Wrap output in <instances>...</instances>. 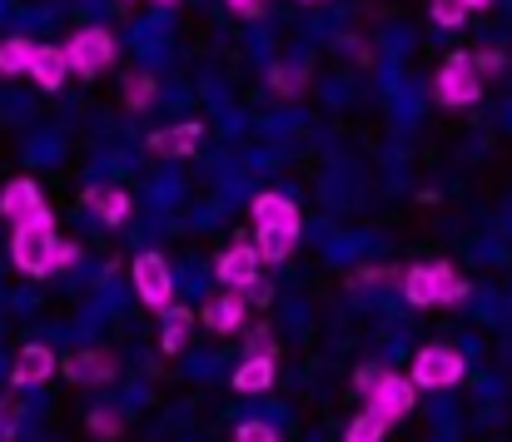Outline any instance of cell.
I'll return each instance as SVG.
<instances>
[{
    "mask_svg": "<svg viewBox=\"0 0 512 442\" xmlns=\"http://www.w3.org/2000/svg\"><path fill=\"white\" fill-rule=\"evenodd\" d=\"M279 378V363L274 358H244L234 368V393H269Z\"/></svg>",
    "mask_w": 512,
    "mask_h": 442,
    "instance_id": "cell-17",
    "label": "cell"
},
{
    "mask_svg": "<svg viewBox=\"0 0 512 442\" xmlns=\"http://www.w3.org/2000/svg\"><path fill=\"white\" fill-rule=\"evenodd\" d=\"M269 85H274L279 95H299V90H304V70H299V65H274V70H269Z\"/></svg>",
    "mask_w": 512,
    "mask_h": 442,
    "instance_id": "cell-23",
    "label": "cell"
},
{
    "mask_svg": "<svg viewBox=\"0 0 512 442\" xmlns=\"http://www.w3.org/2000/svg\"><path fill=\"white\" fill-rule=\"evenodd\" d=\"M229 10H239V15H259L264 0H229Z\"/></svg>",
    "mask_w": 512,
    "mask_h": 442,
    "instance_id": "cell-32",
    "label": "cell"
},
{
    "mask_svg": "<svg viewBox=\"0 0 512 442\" xmlns=\"http://www.w3.org/2000/svg\"><path fill=\"white\" fill-rule=\"evenodd\" d=\"M199 323H209L214 333H239V328L249 323V298L234 294V289L204 298V308H199Z\"/></svg>",
    "mask_w": 512,
    "mask_h": 442,
    "instance_id": "cell-11",
    "label": "cell"
},
{
    "mask_svg": "<svg viewBox=\"0 0 512 442\" xmlns=\"http://www.w3.org/2000/svg\"><path fill=\"white\" fill-rule=\"evenodd\" d=\"M199 140H204V125H194V120H184V125H170V130H155L150 135V149L155 154H194L199 149Z\"/></svg>",
    "mask_w": 512,
    "mask_h": 442,
    "instance_id": "cell-16",
    "label": "cell"
},
{
    "mask_svg": "<svg viewBox=\"0 0 512 442\" xmlns=\"http://www.w3.org/2000/svg\"><path fill=\"white\" fill-rule=\"evenodd\" d=\"M249 209H254V224H274V229H294V234L304 229L299 204H289V194H274V189H269V194H259Z\"/></svg>",
    "mask_w": 512,
    "mask_h": 442,
    "instance_id": "cell-14",
    "label": "cell"
},
{
    "mask_svg": "<svg viewBox=\"0 0 512 442\" xmlns=\"http://www.w3.org/2000/svg\"><path fill=\"white\" fill-rule=\"evenodd\" d=\"M75 259H80V249H75V244H65V239H60V244H55V274H60V269H70V264H75Z\"/></svg>",
    "mask_w": 512,
    "mask_h": 442,
    "instance_id": "cell-30",
    "label": "cell"
},
{
    "mask_svg": "<svg viewBox=\"0 0 512 442\" xmlns=\"http://www.w3.org/2000/svg\"><path fill=\"white\" fill-rule=\"evenodd\" d=\"M65 75H70V55H65V45H40L35 50V65H30V80L40 85V90H60L65 85Z\"/></svg>",
    "mask_w": 512,
    "mask_h": 442,
    "instance_id": "cell-13",
    "label": "cell"
},
{
    "mask_svg": "<svg viewBox=\"0 0 512 442\" xmlns=\"http://www.w3.org/2000/svg\"><path fill=\"white\" fill-rule=\"evenodd\" d=\"M189 333H194V313L189 308H165V328H160V348L165 353H184V343H189Z\"/></svg>",
    "mask_w": 512,
    "mask_h": 442,
    "instance_id": "cell-19",
    "label": "cell"
},
{
    "mask_svg": "<svg viewBox=\"0 0 512 442\" xmlns=\"http://www.w3.org/2000/svg\"><path fill=\"white\" fill-rule=\"evenodd\" d=\"M403 298L413 308H433V303H463L468 298V284L458 279L453 264H413L403 274Z\"/></svg>",
    "mask_w": 512,
    "mask_h": 442,
    "instance_id": "cell-2",
    "label": "cell"
},
{
    "mask_svg": "<svg viewBox=\"0 0 512 442\" xmlns=\"http://www.w3.org/2000/svg\"><path fill=\"white\" fill-rule=\"evenodd\" d=\"M304 5H319V0H304Z\"/></svg>",
    "mask_w": 512,
    "mask_h": 442,
    "instance_id": "cell-34",
    "label": "cell"
},
{
    "mask_svg": "<svg viewBox=\"0 0 512 442\" xmlns=\"http://www.w3.org/2000/svg\"><path fill=\"white\" fill-rule=\"evenodd\" d=\"M155 95H160V85H155L150 75H135V80L125 85V105H130L135 115H140V110H150V105H155Z\"/></svg>",
    "mask_w": 512,
    "mask_h": 442,
    "instance_id": "cell-22",
    "label": "cell"
},
{
    "mask_svg": "<svg viewBox=\"0 0 512 442\" xmlns=\"http://www.w3.org/2000/svg\"><path fill=\"white\" fill-rule=\"evenodd\" d=\"M0 214H5L10 224H30V219H40V214H45L40 184H35V179H10V184L0 189Z\"/></svg>",
    "mask_w": 512,
    "mask_h": 442,
    "instance_id": "cell-12",
    "label": "cell"
},
{
    "mask_svg": "<svg viewBox=\"0 0 512 442\" xmlns=\"http://www.w3.org/2000/svg\"><path fill=\"white\" fill-rule=\"evenodd\" d=\"M463 5H468V10H488L493 0H463Z\"/></svg>",
    "mask_w": 512,
    "mask_h": 442,
    "instance_id": "cell-33",
    "label": "cell"
},
{
    "mask_svg": "<svg viewBox=\"0 0 512 442\" xmlns=\"http://www.w3.org/2000/svg\"><path fill=\"white\" fill-rule=\"evenodd\" d=\"M294 244H299V234H294V229L259 224V234H254V249H259V259H264V264H284V259L294 254Z\"/></svg>",
    "mask_w": 512,
    "mask_h": 442,
    "instance_id": "cell-18",
    "label": "cell"
},
{
    "mask_svg": "<svg viewBox=\"0 0 512 442\" xmlns=\"http://www.w3.org/2000/svg\"><path fill=\"white\" fill-rule=\"evenodd\" d=\"M279 353V338H274V328H254L249 333V348H244V358H274Z\"/></svg>",
    "mask_w": 512,
    "mask_h": 442,
    "instance_id": "cell-26",
    "label": "cell"
},
{
    "mask_svg": "<svg viewBox=\"0 0 512 442\" xmlns=\"http://www.w3.org/2000/svg\"><path fill=\"white\" fill-rule=\"evenodd\" d=\"M15 428H20V403L15 398H0V442L15 438Z\"/></svg>",
    "mask_w": 512,
    "mask_h": 442,
    "instance_id": "cell-28",
    "label": "cell"
},
{
    "mask_svg": "<svg viewBox=\"0 0 512 442\" xmlns=\"http://www.w3.org/2000/svg\"><path fill=\"white\" fill-rule=\"evenodd\" d=\"M130 279H135V294L140 303H150V308H174V274H170V259L165 254H140L135 259V269H130Z\"/></svg>",
    "mask_w": 512,
    "mask_h": 442,
    "instance_id": "cell-7",
    "label": "cell"
},
{
    "mask_svg": "<svg viewBox=\"0 0 512 442\" xmlns=\"http://www.w3.org/2000/svg\"><path fill=\"white\" fill-rule=\"evenodd\" d=\"M383 433H388V423L383 418H373L368 408L348 423V433H343V442H383Z\"/></svg>",
    "mask_w": 512,
    "mask_h": 442,
    "instance_id": "cell-21",
    "label": "cell"
},
{
    "mask_svg": "<svg viewBox=\"0 0 512 442\" xmlns=\"http://www.w3.org/2000/svg\"><path fill=\"white\" fill-rule=\"evenodd\" d=\"M55 219H50V209L40 214V219H30V224H15V234H10V264L20 269V274H30V279H45V274H55Z\"/></svg>",
    "mask_w": 512,
    "mask_h": 442,
    "instance_id": "cell-1",
    "label": "cell"
},
{
    "mask_svg": "<svg viewBox=\"0 0 512 442\" xmlns=\"http://www.w3.org/2000/svg\"><path fill=\"white\" fill-rule=\"evenodd\" d=\"M60 373L70 378V383H110L115 373H120V363H115V353H105V348H80V353H70L65 363H60Z\"/></svg>",
    "mask_w": 512,
    "mask_h": 442,
    "instance_id": "cell-10",
    "label": "cell"
},
{
    "mask_svg": "<svg viewBox=\"0 0 512 442\" xmlns=\"http://www.w3.org/2000/svg\"><path fill=\"white\" fill-rule=\"evenodd\" d=\"M234 442H279V428L264 423V418H249V423L234 428Z\"/></svg>",
    "mask_w": 512,
    "mask_h": 442,
    "instance_id": "cell-24",
    "label": "cell"
},
{
    "mask_svg": "<svg viewBox=\"0 0 512 442\" xmlns=\"http://www.w3.org/2000/svg\"><path fill=\"white\" fill-rule=\"evenodd\" d=\"M120 428H125V423H120V413H115V408H95V413H90V433H95V438H120Z\"/></svg>",
    "mask_w": 512,
    "mask_h": 442,
    "instance_id": "cell-25",
    "label": "cell"
},
{
    "mask_svg": "<svg viewBox=\"0 0 512 442\" xmlns=\"http://www.w3.org/2000/svg\"><path fill=\"white\" fill-rule=\"evenodd\" d=\"M65 55H70V70H75V75L95 80V75H105V70L115 65V35H110L105 25L75 30L70 45H65Z\"/></svg>",
    "mask_w": 512,
    "mask_h": 442,
    "instance_id": "cell-5",
    "label": "cell"
},
{
    "mask_svg": "<svg viewBox=\"0 0 512 442\" xmlns=\"http://www.w3.org/2000/svg\"><path fill=\"white\" fill-rule=\"evenodd\" d=\"M448 110H468L483 100V70L473 55H448V65L438 70V90H433Z\"/></svg>",
    "mask_w": 512,
    "mask_h": 442,
    "instance_id": "cell-4",
    "label": "cell"
},
{
    "mask_svg": "<svg viewBox=\"0 0 512 442\" xmlns=\"http://www.w3.org/2000/svg\"><path fill=\"white\" fill-rule=\"evenodd\" d=\"M160 5H170V0H160Z\"/></svg>",
    "mask_w": 512,
    "mask_h": 442,
    "instance_id": "cell-35",
    "label": "cell"
},
{
    "mask_svg": "<svg viewBox=\"0 0 512 442\" xmlns=\"http://www.w3.org/2000/svg\"><path fill=\"white\" fill-rule=\"evenodd\" d=\"M473 60H478V70H483V75L503 70V55H498V50H483V55H473Z\"/></svg>",
    "mask_w": 512,
    "mask_h": 442,
    "instance_id": "cell-31",
    "label": "cell"
},
{
    "mask_svg": "<svg viewBox=\"0 0 512 442\" xmlns=\"http://www.w3.org/2000/svg\"><path fill=\"white\" fill-rule=\"evenodd\" d=\"M433 20L448 25V30H458V25L468 20V5H463V0H433Z\"/></svg>",
    "mask_w": 512,
    "mask_h": 442,
    "instance_id": "cell-27",
    "label": "cell"
},
{
    "mask_svg": "<svg viewBox=\"0 0 512 442\" xmlns=\"http://www.w3.org/2000/svg\"><path fill=\"white\" fill-rule=\"evenodd\" d=\"M35 50H40V45H30V40H20V35L0 40V75H30Z\"/></svg>",
    "mask_w": 512,
    "mask_h": 442,
    "instance_id": "cell-20",
    "label": "cell"
},
{
    "mask_svg": "<svg viewBox=\"0 0 512 442\" xmlns=\"http://www.w3.org/2000/svg\"><path fill=\"white\" fill-rule=\"evenodd\" d=\"M463 373H468V363H463V353L448 348V343H423V348L413 353V363H408V378H413L423 393H448V388L463 383Z\"/></svg>",
    "mask_w": 512,
    "mask_h": 442,
    "instance_id": "cell-3",
    "label": "cell"
},
{
    "mask_svg": "<svg viewBox=\"0 0 512 442\" xmlns=\"http://www.w3.org/2000/svg\"><path fill=\"white\" fill-rule=\"evenodd\" d=\"M85 204L100 214V224H110V229H120V224H130V194L125 189H115V184H100V189H90L85 194Z\"/></svg>",
    "mask_w": 512,
    "mask_h": 442,
    "instance_id": "cell-15",
    "label": "cell"
},
{
    "mask_svg": "<svg viewBox=\"0 0 512 442\" xmlns=\"http://www.w3.org/2000/svg\"><path fill=\"white\" fill-rule=\"evenodd\" d=\"M418 393H423V388H418L408 373H383V378L373 383V393H368V413L393 428V423H403V418L418 408Z\"/></svg>",
    "mask_w": 512,
    "mask_h": 442,
    "instance_id": "cell-6",
    "label": "cell"
},
{
    "mask_svg": "<svg viewBox=\"0 0 512 442\" xmlns=\"http://www.w3.org/2000/svg\"><path fill=\"white\" fill-rule=\"evenodd\" d=\"M378 378H383V368H373V363H368V368H358V373H353V388H358V393H373V383H378Z\"/></svg>",
    "mask_w": 512,
    "mask_h": 442,
    "instance_id": "cell-29",
    "label": "cell"
},
{
    "mask_svg": "<svg viewBox=\"0 0 512 442\" xmlns=\"http://www.w3.org/2000/svg\"><path fill=\"white\" fill-rule=\"evenodd\" d=\"M259 249L254 244H234V249H224L219 254V264H214V279L224 284V289H234V294H249L254 284H259Z\"/></svg>",
    "mask_w": 512,
    "mask_h": 442,
    "instance_id": "cell-8",
    "label": "cell"
},
{
    "mask_svg": "<svg viewBox=\"0 0 512 442\" xmlns=\"http://www.w3.org/2000/svg\"><path fill=\"white\" fill-rule=\"evenodd\" d=\"M60 373V358L50 353V343H25L15 353V368H10V388H40Z\"/></svg>",
    "mask_w": 512,
    "mask_h": 442,
    "instance_id": "cell-9",
    "label": "cell"
}]
</instances>
